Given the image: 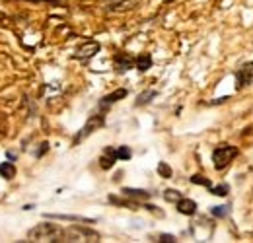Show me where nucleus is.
Wrapping results in <instances>:
<instances>
[{
    "mask_svg": "<svg viewBox=\"0 0 253 243\" xmlns=\"http://www.w3.org/2000/svg\"><path fill=\"white\" fill-rule=\"evenodd\" d=\"M63 228L59 224L43 222L28 232V242H61Z\"/></svg>",
    "mask_w": 253,
    "mask_h": 243,
    "instance_id": "nucleus-1",
    "label": "nucleus"
},
{
    "mask_svg": "<svg viewBox=\"0 0 253 243\" xmlns=\"http://www.w3.org/2000/svg\"><path fill=\"white\" fill-rule=\"evenodd\" d=\"M61 242H72V243H97L99 242V234L86 228V226H70L63 230Z\"/></svg>",
    "mask_w": 253,
    "mask_h": 243,
    "instance_id": "nucleus-2",
    "label": "nucleus"
},
{
    "mask_svg": "<svg viewBox=\"0 0 253 243\" xmlns=\"http://www.w3.org/2000/svg\"><path fill=\"white\" fill-rule=\"evenodd\" d=\"M238 156V148L236 146H230V144H220V146H216L214 148V152H212V162H214V167L222 171V169H226L230 163H232V160Z\"/></svg>",
    "mask_w": 253,
    "mask_h": 243,
    "instance_id": "nucleus-3",
    "label": "nucleus"
},
{
    "mask_svg": "<svg viewBox=\"0 0 253 243\" xmlns=\"http://www.w3.org/2000/svg\"><path fill=\"white\" fill-rule=\"evenodd\" d=\"M103 122H105V117H103V113H101V115H92V117L88 119V122L82 126V130H80V132L74 136L72 144H74V146H76V144H80V142H82L84 138H88L92 132H95L97 128H101V126H103Z\"/></svg>",
    "mask_w": 253,
    "mask_h": 243,
    "instance_id": "nucleus-4",
    "label": "nucleus"
},
{
    "mask_svg": "<svg viewBox=\"0 0 253 243\" xmlns=\"http://www.w3.org/2000/svg\"><path fill=\"white\" fill-rule=\"evenodd\" d=\"M252 84H253V62H248L242 68H238V72H236V88L242 90V88L252 86Z\"/></svg>",
    "mask_w": 253,
    "mask_h": 243,
    "instance_id": "nucleus-5",
    "label": "nucleus"
},
{
    "mask_svg": "<svg viewBox=\"0 0 253 243\" xmlns=\"http://www.w3.org/2000/svg\"><path fill=\"white\" fill-rule=\"evenodd\" d=\"M95 53H99V43L97 41H88V43L80 45L74 51V59H78V61H90L92 57H95Z\"/></svg>",
    "mask_w": 253,
    "mask_h": 243,
    "instance_id": "nucleus-6",
    "label": "nucleus"
},
{
    "mask_svg": "<svg viewBox=\"0 0 253 243\" xmlns=\"http://www.w3.org/2000/svg\"><path fill=\"white\" fill-rule=\"evenodd\" d=\"M126 93H128V91H126L125 88H121V90H115L113 93H109V95L101 97V101H99V109H101V111L109 109L113 103H117V101H121L123 97H126Z\"/></svg>",
    "mask_w": 253,
    "mask_h": 243,
    "instance_id": "nucleus-7",
    "label": "nucleus"
},
{
    "mask_svg": "<svg viewBox=\"0 0 253 243\" xmlns=\"http://www.w3.org/2000/svg\"><path fill=\"white\" fill-rule=\"evenodd\" d=\"M117 162V156H115V148H105L101 158H99V165L101 169H111Z\"/></svg>",
    "mask_w": 253,
    "mask_h": 243,
    "instance_id": "nucleus-8",
    "label": "nucleus"
},
{
    "mask_svg": "<svg viewBox=\"0 0 253 243\" xmlns=\"http://www.w3.org/2000/svg\"><path fill=\"white\" fill-rule=\"evenodd\" d=\"M132 66H134V59H132L130 55L119 53V55L115 57V68H117L119 72H126V70H130Z\"/></svg>",
    "mask_w": 253,
    "mask_h": 243,
    "instance_id": "nucleus-9",
    "label": "nucleus"
},
{
    "mask_svg": "<svg viewBox=\"0 0 253 243\" xmlns=\"http://www.w3.org/2000/svg\"><path fill=\"white\" fill-rule=\"evenodd\" d=\"M177 212L179 214H185V216H193V214L197 212V202L195 201H191V199H179L177 202Z\"/></svg>",
    "mask_w": 253,
    "mask_h": 243,
    "instance_id": "nucleus-10",
    "label": "nucleus"
},
{
    "mask_svg": "<svg viewBox=\"0 0 253 243\" xmlns=\"http://www.w3.org/2000/svg\"><path fill=\"white\" fill-rule=\"evenodd\" d=\"M121 193H123L125 197H128V199H136V201H146V199L152 197V193H148V191H144V189H130V187H125Z\"/></svg>",
    "mask_w": 253,
    "mask_h": 243,
    "instance_id": "nucleus-11",
    "label": "nucleus"
},
{
    "mask_svg": "<svg viewBox=\"0 0 253 243\" xmlns=\"http://www.w3.org/2000/svg\"><path fill=\"white\" fill-rule=\"evenodd\" d=\"M134 66H136L140 72H146V70L152 66V57H150L148 53H142V55H138V57L134 59Z\"/></svg>",
    "mask_w": 253,
    "mask_h": 243,
    "instance_id": "nucleus-12",
    "label": "nucleus"
},
{
    "mask_svg": "<svg viewBox=\"0 0 253 243\" xmlns=\"http://www.w3.org/2000/svg\"><path fill=\"white\" fill-rule=\"evenodd\" d=\"M47 218H55V220H66V222H84V224H92L94 220L84 218V216H68V214H47Z\"/></svg>",
    "mask_w": 253,
    "mask_h": 243,
    "instance_id": "nucleus-13",
    "label": "nucleus"
},
{
    "mask_svg": "<svg viewBox=\"0 0 253 243\" xmlns=\"http://www.w3.org/2000/svg\"><path fill=\"white\" fill-rule=\"evenodd\" d=\"M0 177H2V179H14V177H16V165H14L12 162L0 163Z\"/></svg>",
    "mask_w": 253,
    "mask_h": 243,
    "instance_id": "nucleus-14",
    "label": "nucleus"
},
{
    "mask_svg": "<svg viewBox=\"0 0 253 243\" xmlns=\"http://www.w3.org/2000/svg\"><path fill=\"white\" fill-rule=\"evenodd\" d=\"M138 0H121V2H113L109 6V12H123V10H130Z\"/></svg>",
    "mask_w": 253,
    "mask_h": 243,
    "instance_id": "nucleus-15",
    "label": "nucleus"
},
{
    "mask_svg": "<svg viewBox=\"0 0 253 243\" xmlns=\"http://www.w3.org/2000/svg\"><path fill=\"white\" fill-rule=\"evenodd\" d=\"M154 95H156V91H154V90L142 91V93H140V95L136 97V105H146V103H148V101H150V99H152Z\"/></svg>",
    "mask_w": 253,
    "mask_h": 243,
    "instance_id": "nucleus-16",
    "label": "nucleus"
},
{
    "mask_svg": "<svg viewBox=\"0 0 253 243\" xmlns=\"http://www.w3.org/2000/svg\"><path fill=\"white\" fill-rule=\"evenodd\" d=\"M158 175L160 177H164V179H169V177L173 175V171H171V167H169L166 162H160L158 163Z\"/></svg>",
    "mask_w": 253,
    "mask_h": 243,
    "instance_id": "nucleus-17",
    "label": "nucleus"
},
{
    "mask_svg": "<svg viewBox=\"0 0 253 243\" xmlns=\"http://www.w3.org/2000/svg\"><path fill=\"white\" fill-rule=\"evenodd\" d=\"M115 156H117V160H130V148L128 146H119V148H115Z\"/></svg>",
    "mask_w": 253,
    "mask_h": 243,
    "instance_id": "nucleus-18",
    "label": "nucleus"
},
{
    "mask_svg": "<svg viewBox=\"0 0 253 243\" xmlns=\"http://www.w3.org/2000/svg\"><path fill=\"white\" fill-rule=\"evenodd\" d=\"M164 199H166L168 202H177V201L181 199V193H177V191H173V189H168V191H164Z\"/></svg>",
    "mask_w": 253,
    "mask_h": 243,
    "instance_id": "nucleus-19",
    "label": "nucleus"
},
{
    "mask_svg": "<svg viewBox=\"0 0 253 243\" xmlns=\"http://www.w3.org/2000/svg\"><path fill=\"white\" fill-rule=\"evenodd\" d=\"M228 191H230V187H228L226 183H222V185H218V187H211V193L216 195V197H226Z\"/></svg>",
    "mask_w": 253,
    "mask_h": 243,
    "instance_id": "nucleus-20",
    "label": "nucleus"
},
{
    "mask_svg": "<svg viewBox=\"0 0 253 243\" xmlns=\"http://www.w3.org/2000/svg\"><path fill=\"white\" fill-rule=\"evenodd\" d=\"M191 183H193V185H203V187H207V189L212 187V183L209 181L205 175H193V177H191Z\"/></svg>",
    "mask_w": 253,
    "mask_h": 243,
    "instance_id": "nucleus-21",
    "label": "nucleus"
},
{
    "mask_svg": "<svg viewBox=\"0 0 253 243\" xmlns=\"http://www.w3.org/2000/svg\"><path fill=\"white\" fill-rule=\"evenodd\" d=\"M228 212H230V206H214V208L211 210V214L216 216V218H226Z\"/></svg>",
    "mask_w": 253,
    "mask_h": 243,
    "instance_id": "nucleus-22",
    "label": "nucleus"
},
{
    "mask_svg": "<svg viewBox=\"0 0 253 243\" xmlns=\"http://www.w3.org/2000/svg\"><path fill=\"white\" fill-rule=\"evenodd\" d=\"M158 242L162 243H175L177 240H175V236H169V234H162L158 238Z\"/></svg>",
    "mask_w": 253,
    "mask_h": 243,
    "instance_id": "nucleus-23",
    "label": "nucleus"
},
{
    "mask_svg": "<svg viewBox=\"0 0 253 243\" xmlns=\"http://www.w3.org/2000/svg\"><path fill=\"white\" fill-rule=\"evenodd\" d=\"M47 150H49V144H47V142H43V144H41V150H37V152H35V156H37V158H41V156L47 152Z\"/></svg>",
    "mask_w": 253,
    "mask_h": 243,
    "instance_id": "nucleus-24",
    "label": "nucleus"
}]
</instances>
